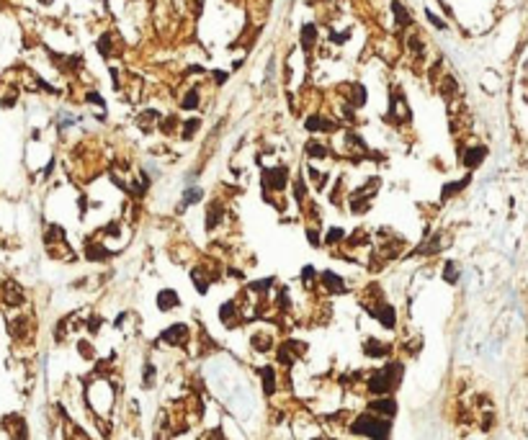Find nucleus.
<instances>
[{
    "label": "nucleus",
    "instance_id": "1",
    "mask_svg": "<svg viewBox=\"0 0 528 440\" xmlns=\"http://www.w3.org/2000/svg\"><path fill=\"white\" fill-rule=\"evenodd\" d=\"M400 379H402V363H389L382 371L371 373L368 381H366V389H368V394H373V397H387V394L400 384Z\"/></svg>",
    "mask_w": 528,
    "mask_h": 440
},
{
    "label": "nucleus",
    "instance_id": "2",
    "mask_svg": "<svg viewBox=\"0 0 528 440\" xmlns=\"http://www.w3.org/2000/svg\"><path fill=\"white\" fill-rule=\"evenodd\" d=\"M389 420H382V417L371 414V412H363L358 414L353 422H350V432L353 435H361V437H368V440H387L389 437Z\"/></svg>",
    "mask_w": 528,
    "mask_h": 440
},
{
    "label": "nucleus",
    "instance_id": "3",
    "mask_svg": "<svg viewBox=\"0 0 528 440\" xmlns=\"http://www.w3.org/2000/svg\"><path fill=\"white\" fill-rule=\"evenodd\" d=\"M368 412L382 417V420H392V417L397 414V402H394L392 397H379V399L368 402Z\"/></svg>",
    "mask_w": 528,
    "mask_h": 440
},
{
    "label": "nucleus",
    "instance_id": "4",
    "mask_svg": "<svg viewBox=\"0 0 528 440\" xmlns=\"http://www.w3.org/2000/svg\"><path fill=\"white\" fill-rule=\"evenodd\" d=\"M286 186V167H271L263 172V188H273V191H283Z\"/></svg>",
    "mask_w": 528,
    "mask_h": 440
},
{
    "label": "nucleus",
    "instance_id": "5",
    "mask_svg": "<svg viewBox=\"0 0 528 440\" xmlns=\"http://www.w3.org/2000/svg\"><path fill=\"white\" fill-rule=\"evenodd\" d=\"M3 427L11 430V437H13V440H29V430H26L24 417H18V414L6 417V420H3Z\"/></svg>",
    "mask_w": 528,
    "mask_h": 440
},
{
    "label": "nucleus",
    "instance_id": "6",
    "mask_svg": "<svg viewBox=\"0 0 528 440\" xmlns=\"http://www.w3.org/2000/svg\"><path fill=\"white\" fill-rule=\"evenodd\" d=\"M186 335H188V327L186 324H173V327H168L165 332L160 335V340L163 342H170V345H181L186 340Z\"/></svg>",
    "mask_w": 528,
    "mask_h": 440
},
{
    "label": "nucleus",
    "instance_id": "7",
    "mask_svg": "<svg viewBox=\"0 0 528 440\" xmlns=\"http://www.w3.org/2000/svg\"><path fill=\"white\" fill-rule=\"evenodd\" d=\"M322 283H325V289H327V291H333V294H340V291H345V283H343V278H340V276H335L333 271H325V273H322Z\"/></svg>",
    "mask_w": 528,
    "mask_h": 440
},
{
    "label": "nucleus",
    "instance_id": "8",
    "mask_svg": "<svg viewBox=\"0 0 528 440\" xmlns=\"http://www.w3.org/2000/svg\"><path fill=\"white\" fill-rule=\"evenodd\" d=\"M363 350H366V356H371V358H387V353H389V347L384 342H379V340H373V337H368L363 342Z\"/></svg>",
    "mask_w": 528,
    "mask_h": 440
},
{
    "label": "nucleus",
    "instance_id": "9",
    "mask_svg": "<svg viewBox=\"0 0 528 440\" xmlns=\"http://www.w3.org/2000/svg\"><path fill=\"white\" fill-rule=\"evenodd\" d=\"M175 304H178V294H175L173 289H163V291L158 294V306H160L163 312L175 309Z\"/></svg>",
    "mask_w": 528,
    "mask_h": 440
},
{
    "label": "nucleus",
    "instance_id": "10",
    "mask_svg": "<svg viewBox=\"0 0 528 440\" xmlns=\"http://www.w3.org/2000/svg\"><path fill=\"white\" fill-rule=\"evenodd\" d=\"M373 314H376V319H379L387 329H392L394 324H397V314H394V309H392V306H387V304L379 306V309H373Z\"/></svg>",
    "mask_w": 528,
    "mask_h": 440
},
{
    "label": "nucleus",
    "instance_id": "11",
    "mask_svg": "<svg viewBox=\"0 0 528 440\" xmlns=\"http://www.w3.org/2000/svg\"><path fill=\"white\" fill-rule=\"evenodd\" d=\"M260 381H263V391L271 397V394L276 391V371L271 366H266V368L260 371Z\"/></svg>",
    "mask_w": 528,
    "mask_h": 440
},
{
    "label": "nucleus",
    "instance_id": "12",
    "mask_svg": "<svg viewBox=\"0 0 528 440\" xmlns=\"http://www.w3.org/2000/svg\"><path fill=\"white\" fill-rule=\"evenodd\" d=\"M485 147H472L469 152H467V157H464V162L469 165V167H474V165H479L482 162V157H485Z\"/></svg>",
    "mask_w": 528,
    "mask_h": 440
},
{
    "label": "nucleus",
    "instance_id": "13",
    "mask_svg": "<svg viewBox=\"0 0 528 440\" xmlns=\"http://www.w3.org/2000/svg\"><path fill=\"white\" fill-rule=\"evenodd\" d=\"M315 39H317V29H315L312 24H307V26L301 29V47L310 49L312 44H315Z\"/></svg>",
    "mask_w": 528,
    "mask_h": 440
},
{
    "label": "nucleus",
    "instance_id": "14",
    "mask_svg": "<svg viewBox=\"0 0 528 440\" xmlns=\"http://www.w3.org/2000/svg\"><path fill=\"white\" fill-rule=\"evenodd\" d=\"M201 188H188L186 191V196H183V204H181V209H186V206H191V204H196V201H201Z\"/></svg>",
    "mask_w": 528,
    "mask_h": 440
},
{
    "label": "nucleus",
    "instance_id": "15",
    "mask_svg": "<svg viewBox=\"0 0 528 440\" xmlns=\"http://www.w3.org/2000/svg\"><path fill=\"white\" fill-rule=\"evenodd\" d=\"M307 155H310V157H325L327 155V147H322L320 142H307Z\"/></svg>",
    "mask_w": 528,
    "mask_h": 440
},
{
    "label": "nucleus",
    "instance_id": "16",
    "mask_svg": "<svg viewBox=\"0 0 528 440\" xmlns=\"http://www.w3.org/2000/svg\"><path fill=\"white\" fill-rule=\"evenodd\" d=\"M392 11H394V16H397V24H402V26H405V24H410V13H407V11L397 3V0L392 3Z\"/></svg>",
    "mask_w": 528,
    "mask_h": 440
},
{
    "label": "nucleus",
    "instance_id": "17",
    "mask_svg": "<svg viewBox=\"0 0 528 440\" xmlns=\"http://www.w3.org/2000/svg\"><path fill=\"white\" fill-rule=\"evenodd\" d=\"M196 106H199V91H188V96L183 98V108L191 111V108H196Z\"/></svg>",
    "mask_w": 528,
    "mask_h": 440
},
{
    "label": "nucleus",
    "instance_id": "18",
    "mask_svg": "<svg viewBox=\"0 0 528 440\" xmlns=\"http://www.w3.org/2000/svg\"><path fill=\"white\" fill-rule=\"evenodd\" d=\"M191 276H193V283H196V291H199V294H206V291H209V283L199 276V271H193Z\"/></svg>",
    "mask_w": 528,
    "mask_h": 440
},
{
    "label": "nucleus",
    "instance_id": "19",
    "mask_svg": "<svg viewBox=\"0 0 528 440\" xmlns=\"http://www.w3.org/2000/svg\"><path fill=\"white\" fill-rule=\"evenodd\" d=\"M199 124H201L199 119H191V121H186V126H183V139H191V137H193V131L199 129Z\"/></svg>",
    "mask_w": 528,
    "mask_h": 440
},
{
    "label": "nucleus",
    "instance_id": "20",
    "mask_svg": "<svg viewBox=\"0 0 528 440\" xmlns=\"http://www.w3.org/2000/svg\"><path fill=\"white\" fill-rule=\"evenodd\" d=\"M350 91H353V106H363V101H366V91H363V87L361 85H353Z\"/></svg>",
    "mask_w": 528,
    "mask_h": 440
},
{
    "label": "nucleus",
    "instance_id": "21",
    "mask_svg": "<svg viewBox=\"0 0 528 440\" xmlns=\"http://www.w3.org/2000/svg\"><path fill=\"white\" fill-rule=\"evenodd\" d=\"M464 186H467V181H459V183H448V186L443 188V199H448V196H454L456 191H461V188H464Z\"/></svg>",
    "mask_w": 528,
    "mask_h": 440
},
{
    "label": "nucleus",
    "instance_id": "22",
    "mask_svg": "<svg viewBox=\"0 0 528 440\" xmlns=\"http://www.w3.org/2000/svg\"><path fill=\"white\" fill-rule=\"evenodd\" d=\"M232 317H235V306H232V304H224L222 312H219V319H222V322H230Z\"/></svg>",
    "mask_w": 528,
    "mask_h": 440
},
{
    "label": "nucleus",
    "instance_id": "23",
    "mask_svg": "<svg viewBox=\"0 0 528 440\" xmlns=\"http://www.w3.org/2000/svg\"><path fill=\"white\" fill-rule=\"evenodd\" d=\"M216 219H219V204H211V211H209V219H206V224H209V229H214V224H216Z\"/></svg>",
    "mask_w": 528,
    "mask_h": 440
},
{
    "label": "nucleus",
    "instance_id": "24",
    "mask_svg": "<svg viewBox=\"0 0 528 440\" xmlns=\"http://www.w3.org/2000/svg\"><path fill=\"white\" fill-rule=\"evenodd\" d=\"M443 278H446V281H451V283L456 281V266H454V262H448V266H446V271H443Z\"/></svg>",
    "mask_w": 528,
    "mask_h": 440
},
{
    "label": "nucleus",
    "instance_id": "25",
    "mask_svg": "<svg viewBox=\"0 0 528 440\" xmlns=\"http://www.w3.org/2000/svg\"><path fill=\"white\" fill-rule=\"evenodd\" d=\"M152 376H155V366H144V386H149L152 384Z\"/></svg>",
    "mask_w": 528,
    "mask_h": 440
},
{
    "label": "nucleus",
    "instance_id": "26",
    "mask_svg": "<svg viewBox=\"0 0 528 440\" xmlns=\"http://www.w3.org/2000/svg\"><path fill=\"white\" fill-rule=\"evenodd\" d=\"M98 49H101V54H108V52H111V44H108V36H101V41H98Z\"/></svg>",
    "mask_w": 528,
    "mask_h": 440
},
{
    "label": "nucleus",
    "instance_id": "27",
    "mask_svg": "<svg viewBox=\"0 0 528 440\" xmlns=\"http://www.w3.org/2000/svg\"><path fill=\"white\" fill-rule=\"evenodd\" d=\"M425 16H428V21H430V24H433L435 29H446V24H443V21L438 18V16H433V13H425Z\"/></svg>",
    "mask_w": 528,
    "mask_h": 440
},
{
    "label": "nucleus",
    "instance_id": "28",
    "mask_svg": "<svg viewBox=\"0 0 528 440\" xmlns=\"http://www.w3.org/2000/svg\"><path fill=\"white\" fill-rule=\"evenodd\" d=\"M340 237H343V229H333V232L327 234V242H330V245H333V242H338Z\"/></svg>",
    "mask_w": 528,
    "mask_h": 440
},
{
    "label": "nucleus",
    "instance_id": "29",
    "mask_svg": "<svg viewBox=\"0 0 528 440\" xmlns=\"http://www.w3.org/2000/svg\"><path fill=\"white\" fill-rule=\"evenodd\" d=\"M312 276H315V271H312V266H307V268L301 271V281H312Z\"/></svg>",
    "mask_w": 528,
    "mask_h": 440
},
{
    "label": "nucleus",
    "instance_id": "30",
    "mask_svg": "<svg viewBox=\"0 0 528 440\" xmlns=\"http://www.w3.org/2000/svg\"><path fill=\"white\" fill-rule=\"evenodd\" d=\"M88 101H91V103H98V106H103V98H101V96H96V93H88Z\"/></svg>",
    "mask_w": 528,
    "mask_h": 440
},
{
    "label": "nucleus",
    "instance_id": "31",
    "mask_svg": "<svg viewBox=\"0 0 528 440\" xmlns=\"http://www.w3.org/2000/svg\"><path fill=\"white\" fill-rule=\"evenodd\" d=\"M214 80H216V82H224V80H227V72H219V70H216V72H214Z\"/></svg>",
    "mask_w": 528,
    "mask_h": 440
},
{
    "label": "nucleus",
    "instance_id": "32",
    "mask_svg": "<svg viewBox=\"0 0 528 440\" xmlns=\"http://www.w3.org/2000/svg\"><path fill=\"white\" fill-rule=\"evenodd\" d=\"M315 440H325V437H315Z\"/></svg>",
    "mask_w": 528,
    "mask_h": 440
}]
</instances>
